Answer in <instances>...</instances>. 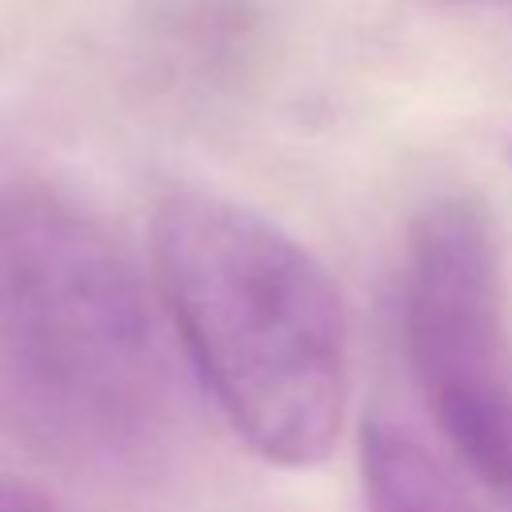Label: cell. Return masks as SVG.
I'll return each instance as SVG.
<instances>
[{
	"label": "cell",
	"instance_id": "1",
	"mask_svg": "<svg viewBox=\"0 0 512 512\" xmlns=\"http://www.w3.org/2000/svg\"><path fill=\"white\" fill-rule=\"evenodd\" d=\"M152 268L232 432L268 464H320L348 400V328L324 264L244 204L176 192L152 216Z\"/></svg>",
	"mask_w": 512,
	"mask_h": 512
},
{
	"label": "cell",
	"instance_id": "2",
	"mask_svg": "<svg viewBox=\"0 0 512 512\" xmlns=\"http://www.w3.org/2000/svg\"><path fill=\"white\" fill-rule=\"evenodd\" d=\"M404 344L452 452L512 496V332L492 232L468 200L428 204L408 232Z\"/></svg>",
	"mask_w": 512,
	"mask_h": 512
},
{
	"label": "cell",
	"instance_id": "3",
	"mask_svg": "<svg viewBox=\"0 0 512 512\" xmlns=\"http://www.w3.org/2000/svg\"><path fill=\"white\" fill-rule=\"evenodd\" d=\"M12 300L56 368L120 384L144 348V320L124 268L76 224H32L12 240Z\"/></svg>",
	"mask_w": 512,
	"mask_h": 512
},
{
	"label": "cell",
	"instance_id": "4",
	"mask_svg": "<svg viewBox=\"0 0 512 512\" xmlns=\"http://www.w3.org/2000/svg\"><path fill=\"white\" fill-rule=\"evenodd\" d=\"M360 476L368 512H484L460 480L392 420L364 424Z\"/></svg>",
	"mask_w": 512,
	"mask_h": 512
},
{
	"label": "cell",
	"instance_id": "5",
	"mask_svg": "<svg viewBox=\"0 0 512 512\" xmlns=\"http://www.w3.org/2000/svg\"><path fill=\"white\" fill-rule=\"evenodd\" d=\"M0 512H72V508H64L60 500H52L48 492H40L24 480L0 476Z\"/></svg>",
	"mask_w": 512,
	"mask_h": 512
}]
</instances>
